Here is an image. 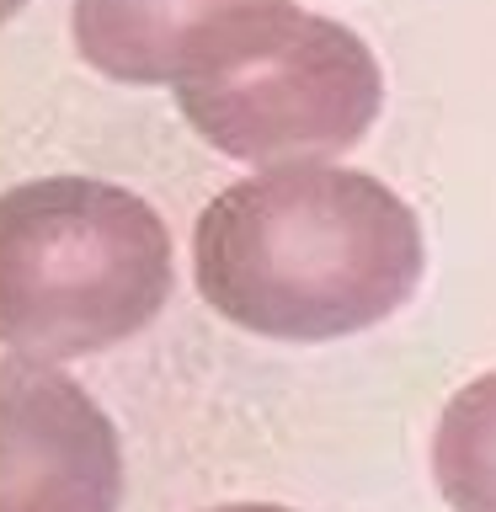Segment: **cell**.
<instances>
[{
	"mask_svg": "<svg viewBox=\"0 0 496 512\" xmlns=\"http://www.w3.org/2000/svg\"><path fill=\"white\" fill-rule=\"evenodd\" d=\"M422 278V230L400 192L363 171L283 160L208 198L192 283L240 331L331 342L390 320Z\"/></svg>",
	"mask_w": 496,
	"mask_h": 512,
	"instance_id": "6da1fadb",
	"label": "cell"
},
{
	"mask_svg": "<svg viewBox=\"0 0 496 512\" xmlns=\"http://www.w3.org/2000/svg\"><path fill=\"white\" fill-rule=\"evenodd\" d=\"M171 294V235L139 192L43 176L0 192V347L64 363L128 342Z\"/></svg>",
	"mask_w": 496,
	"mask_h": 512,
	"instance_id": "7a4b0ae2",
	"label": "cell"
},
{
	"mask_svg": "<svg viewBox=\"0 0 496 512\" xmlns=\"http://www.w3.org/2000/svg\"><path fill=\"white\" fill-rule=\"evenodd\" d=\"M176 107L230 160H326L379 118V64L352 27L288 0H240L192 32Z\"/></svg>",
	"mask_w": 496,
	"mask_h": 512,
	"instance_id": "3957f363",
	"label": "cell"
},
{
	"mask_svg": "<svg viewBox=\"0 0 496 512\" xmlns=\"http://www.w3.org/2000/svg\"><path fill=\"white\" fill-rule=\"evenodd\" d=\"M112 422L43 358H0V512H118Z\"/></svg>",
	"mask_w": 496,
	"mask_h": 512,
	"instance_id": "277c9868",
	"label": "cell"
},
{
	"mask_svg": "<svg viewBox=\"0 0 496 512\" xmlns=\"http://www.w3.org/2000/svg\"><path fill=\"white\" fill-rule=\"evenodd\" d=\"M240 0H75L70 32L91 70L123 86H160L176 80L187 43L208 16Z\"/></svg>",
	"mask_w": 496,
	"mask_h": 512,
	"instance_id": "5b68a950",
	"label": "cell"
},
{
	"mask_svg": "<svg viewBox=\"0 0 496 512\" xmlns=\"http://www.w3.org/2000/svg\"><path fill=\"white\" fill-rule=\"evenodd\" d=\"M432 480L454 512H496V368L443 406L432 432Z\"/></svg>",
	"mask_w": 496,
	"mask_h": 512,
	"instance_id": "8992f818",
	"label": "cell"
},
{
	"mask_svg": "<svg viewBox=\"0 0 496 512\" xmlns=\"http://www.w3.org/2000/svg\"><path fill=\"white\" fill-rule=\"evenodd\" d=\"M214 512H288V507H272V502H230V507H214Z\"/></svg>",
	"mask_w": 496,
	"mask_h": 512,
	"instance_id": "52a82bcc",
	"label": "cell"
},
{
	"mask_svg": "<svg viewBox=\"0 0 496 512\" xmlns=\"http://www.w3.org/2000/svg\"><path fill=\"white\" fill-rule=\"evenodd\" d=\"M22 6H27V0H0V22H11V16L22 11Z\"/></svg>",
	"mask_w": 496,
	"mask_h": 512,
	"instance_id": "ba28073f",
	"label": "cell"
}]
</instances>
